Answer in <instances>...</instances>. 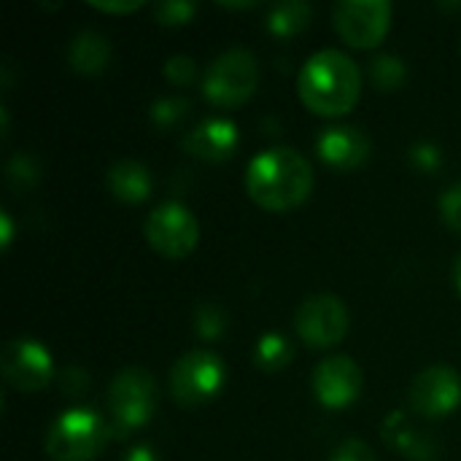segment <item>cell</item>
Masks as SVG:
<instances>
[{
	"label": "cell",
	"mask_w": 461,
	"mask_h": 461,
	"mask_svg": "<svg viewBox=\"0 0 461 461\" xmlns=\"http://www.w3.org/2000/svg\"><path fill=\"white\" fill-rule=\"evenodd\" d=\"M246 192L262 211H294L313 192V167L297 149L273 146L249 162Z\"/></svg>",
	"instance_id": "6da1fadb"
},
{
	"label": "cell",
	"mask_w": 461,
	"mask_h": 461,
	"mask_svg": "<svg viewBox=\"0 0 461 461\" xmlns=\"http://www.w3.org/2000/svg\"><path fill=\"white\" fill-rule=\"evenodd\" d=\"M461 402L459 373L448 365L427 367L411 386V408L424 419H443Z\"/></svg>",
	"instance_id": "8fae6325"
},
{
	"label": "cell",
	"mask_w": 461,
	"mask_h": 461,
	"mask_svg": "<svg viewBox=\"0 0 461 461\" xmlns=\"http://www.w3.org/2000/svg\"><path fill=\"white\" fill-rule=\"evenodd\" d=\"M408 157H411V162H413L421 173H438V170L443 167V151H440L435 143H429V140H421V143L411 146Z\"/></svg>",
	"instance_id": "484cf974"
},
{
	"label": "cell",
	"mask_w": 461,
	"mask_h": 461,
	"mask_svg": "<svg viewBox=\"0 0 461 461\" xmlns=\"http://www.w3.org/2000/svg\"><path fill=\"white\" fill-rule=\"evenodd\" d=\"M227 313L219 303H200L194 308V332L203 340H219L227 332Z\"/></svg>",
	"instance_id": "ffe728a7"
},
{
	"label": "cell",
	"mask_w": 461,
	"mask_h": 461,
	"mask_svg": "<svg viewBox=\"0 0 461 461\" xmlns=\"http://www.w3.org/2000/svg\"><path fill=\"white\" fill-rule=\"evenodd\" d=\"M392 3L389 0H340L332 11L338 35L354 49L378 46L392 27Z\"/></svg>",
	"instance_id": "9c48e42d"
},
{
	"label": "cell",
	"mask_w": 461,
	"mask_h": 461,
	"mask_svg": "<svg viewBox=\"0 0 461 461\" xmlns=\"http://www.w3.org/2000/svg\"><path fill=\"white\" fill-rule=\"evenodd\" d=\"M68 62L76 73L97 76L111 62V43L97 30H81L68 46Z\"/></svg>",
	"instance_id": "2e32d148"
},
{
	"label": "cell",
	"mask_w": 461,
	"mask_h": 461,
	"mask_svg": "<svg viewBox=\"0 0 461 461\" xmlns=\"http://www.w3.org/2000/svg\"><path fill=\"white\" fill-rule=\"evenodd\" d=\"M292 359H294V348H292V343L281 332H267V335H262L257 340L254 362L265 373H278V370L289 367Z\"/></svg>",
	"instance_id": "ac0fdd59"
},
{
	"label": "cell",
	"mask_w": 461,
	"mask_h": 461,
	"mask_svg": "<svg viewBox=\"0 0 461 461\" xmlns=\"http://www.w3.org/2000/svg\"><path fill=\"white\" fill-rule=\"evenodd\" d=\"M38 173H41L38 170V162L30 154L11 157V162L5 167V178H8V184L14 189H30V186H35L38 184Z\"/></svg>",
	"instance_id": "603a6c76"
},
{
	"label": "cell",
	"mask_w": 461,
	"mask_h": 461,
	"mask_svg": "<svg viewBox=\"0 0 461 461\" xmlns=\"http://www.w3.org/2000/svg\"><path fill=\"white\" fill-rule=\"evenodd\" d=\"M224 8H254V3H221Z\"/></svg>",
	"instance_id": "836d02e7"
},
{
	"label": "cell",
	"mask_w": 461,
	"mask_h": 461,
	"mask_svg": "<svg viewBox=\"0 0 461 461\" xmlns=\"http://www.w3.org/2000/svg\"><path fill=\"white\" fill-rule=\"evenodd\" d=\"M394 446L405 454V456H411V459L416 461H435V443H429L427 438H421L416 429H400V432H394Z\"/></svg>",
	"instance_id": "cb8c5ba5"
},
{
	"label": "cell",
	"mask_w": 461,
	"mask_h": 461,
	"mask_svg": "<svg viewBox=\"0 0 461 461\" xmlns=\"http://www.w3.org/2000/svg\"><path fill=\"white\" fill-rule=\"evenodd\" d=\"M297 95L316 116H343L362 95V70L340 49H321L305 59L297 76Z\"/></svg>",
	"instance_id": "7a4b0ae2"
},
{
	"label": "cell",
	"mask_w": 461,
	"mask_h": 461,
	"mask_svg": "<svg viewBox=\"0 0 461 461\" xmlns=\"http://www.w3.org/2000/svg\"><path fill=\"white\" fill-rule=\"evenodd\" d=\"M257 86L259 62L249 49H227L208 65L203 76V95L216 108H238L249 103Z\"/></svg>",
	"instance_id": "5b68a950"
},
{
	"label": "cell",
	"mask_w": 461,
	"mask_h": 461,
	"mask_svg": "<svg viewBox=\"0 0 461 461\" xmlns=\"http://www.w3.org/2000/svg\"><path fill=\"white\" fill-rule=\"evenodd\" d=\"M440 216L448 230L461 235V184H454L440 197Z\"/></svg>",
	"instance_id": "4316f807"
},
{
	"label": "cell",
	"mask_w": 461,
	"mask_h": 461,
	"mask_svg": "<svg viewBox=\"0 0 461 461\" xmlns=\"http://www.w3.org/2000/svg\"><path fill=\"white\" fill-rule=\"evenodd\" d=\"M330 461H375V454L365 440H346L335 448Z\"/></svg>",
	"instance_id": "83f0119b"
},
{
	"label": "cell",
	"mask_w": 461,
	"mask_h": 461,
	"mask_svg": "<svg viewBox=\"0 0 461 461\" xmlns=\"http://www.w3.org/2000/svg\"><path fill=\"white\" fill-rule=\"evenodd\" d=\"M157 408V384L143 367H124L108 386V413L113 438H127L146 427Z\"/></svg>",
	"instance_id": "277c9868"
},
{
	"label": "cell",
	"mask_w": 461,
	"mask_h": 461,
	"mask_svg": "<svg viewBox=\"0 0 461 461\" xmlns=\"http://www.w3.org/2000/svg\"><path fill=\"white\" fill-rule=\"evenodd\" d=\"M370 78L381 92H394L405 84L408 68H405L402 57H397V54H378L370 62Z\"/></svg>",
	"instance_id": "d6986e66"
},
{
	"label": "cell",
	"mask_w": 461,
	"mask_h": 461,
	"mask_svg": "<svg viewBox=\"0 0 461 461\" xmlns=\"http://www.w3.org/2000/svg\"><path fill=\"white\" fill-rule=\"evenodd\" d=\"M59 386H62V392H65V394H81V392L89 386V375H86L81 367L70 365V367H65V370H62V375H59Z\"/></svg>",
	"instance_id": "f1b7e54d"
},
{
	"label": "cell",
	"mask_w": 461,
	"mask_h": 461,
	"mask_svg": "<svg viewBox=\"0 0 461 461\" xmlns=\"http://www.w3.org/2000/svg\"><path fill=\"white\" fill-rule=\"evenodd\" d=\"M189 108L192 103L186 97H159L157 103H151L149 116L157 127H173L189 113Z\"/></svg>",
	"instance_id": "44dd1931"
},
{
	"label": "cell",
	"mask_w": 461,
	"mask_h": 461,
	"mask_svg": "<svg viewBox=\"0 0 461 461\" xmlns=\"http://www.w3.org/2000/svg\"><path fill=\"white\" fill-rule=\"evenodd\" d=\"M227 384V367L221 357H216L208 348L186 351L170 370L167 386L170 397L181 408H200L221 394Z\"/></svg>",
	"instance_id": "8992f818"
},
{
	"label": "cell",
	"mask_w": 461,
	"mask_h": 461,
	"mask_svg": "<svg viewBox=\"0 0 461 461\" xmlns=\"http://www.w3.org/2000/svg\"><path fill=\"white\" fill-rule=\"evenodd\" d=\"M370 138L354 124H332L324 127L316 138V151L321 162L332 170H357L370 159Z\"/></svg>",
	"instance_id": "4fadbf2b"
},
{
	"label": "cell",
	"mask_w": 461,
	"mask_h": 461,
	"mask_svg": "<svg viewBox=\"0 0 461 461\" xmlns=\"http://www.w3.org/2000/svg\"><path fill=\"white\" fill-rule=\"evenodd\" d=\"M313 19V8L305 0H284L276 3L267 14V30L278 38H292L303 32Z\"/></svg>",
	"instance_id": "e0dca14e"
},
{
	"label": "cell",
	"mask_w": 461,
	"mask_h": 461,
	"mask_svg": "<svg viewBox=\"0 0 461 461\" xmlns=\"http://www.w3.org/2000/svg\"><path fill=\"white\" fill-rule=\"evenodd\" d=\"M122 461H159V454L151 446H135L124 454Z\"/></svg>",
	"instance_id": "4dcf8cb0"
},
{
	"label": "cell",
	"mask_w": 461,
	"mask_h": 461,
	"mask_svg": "<svg viewBox=\"0 0 461 461\" xmlns=\"http://www.w3.org/2000/svg\"><path fill=\"white\" fill-rule=\"evenodd\" d=\"M197 14L194 0H162L154 5V19L165 27H178L186 24Z\"/></svg>",
	"instance_id": "7402d4cb"
},
{
	"label": "cell",
	"mask_w": 461,
	"mask_h": 461,
	"mask_svg": "<svg viewBox=\"0 0 461 461\" xmlns=\"http://www.w3.org/2000/svg\"><path fill=\"white\" fill-rule=\"evenodd\" d=\"M105 184H108L111 194L119 203H127V205L143 203L151 194V186H154L149 167L143 162H138V159H119V162H113L108 167Z\"/></svg>",
	"instance_id": "9a60e30c"
},
{
	"label": "cell",
	"mask_w": 461,
	"mask_h": 461,
	"mask_svg": "<svg viewBox=\"0 0 461 461\" xmlns=\"http://www.w3.org/2000/svg\"><path fill=\"white\" fill-rule=\"evenodd\" d=\"M0 227H3L0 246H3V249H8V246H11V240H14V227H11V216H8L5 211L0 213Z\"/></svg>",
	"instance_id": "1f68e13d"
},
{
	"label": "cell",
	"mask_w": 461,
	"mask_h": 461,
	"mask_svg": "<svg viewBox=\"0 0 461 461\" xmlns=\"http://www.w3.org/2000/svg\"><path fill=\"white\" fill-rule=\"evenodd\" d=\"M143 238L159 257L184 259L200 243V224H197V216L186 205L170 200V203L157 205L146 216Z\"/></svg>",
	"instance_id": "52a82bcc"
},
{
	"label": "cell",
	"mask_w": 461,
	"mask_h": 461,
	"mask_svg": "<svg viewBox=\"0 0 461 461\" xmlns=\"http://www.w3.org/2000/svg\"><path fill=\"white\" fill-rule=\"evenodd\" d=\"M89 5L97 11H105V14H132V11L143 8L146 3L143 0H124V3H89Z\"/></svg>",
	"instance_id": "f546056e"
},
{
	"label": "cell",
	"mask_w": 461,
	"mask_h": 461,
	"mask_svg": "<svg viewBox=\"0 0 461 461\" xmlns=\"http://www.w3.org/2000/svg\"><path fill=\"white\" fill-rule=\"evenodd\" d=\"M351 327L348 308L335 294H313L294 313V330L311 348L338 346Z\"/></svg>",
	"instance_id": "ba28073f"
},
{
	"label": "cell",
	"mask_w": 461,
	"mask_h": 461,
	"mask_svg": "<svg viewBox=\"0 0 461 461\" xmlns=\"http://www.w3.org/2000/svg\"><path fill=\"white\" fill-rule=\"evenodd\" d=\"M362 386H365L362 367L351 357L338 354V357H327L324 362L316 365L313 394L330 411L354 405L362 394Z\"/></svg>",
	"instance_id": "7c38bea8"
},
{
	"label": "cell",
	"mask_w": 461,
	"mask_h": 461,
	"mask_svg": "<svg viewBox=\"0 0 461 461\" xmlns=\"http://www.w3.org/2000/svg\"><path fill=\"white\" fill-rule=\"evenodd\" d=\"M165 78L176 86H189L197 78V62L186 54H176L165 62Z\"/></svg>",
	"instance_id": "d4e9b609"
},
{
	"label": "cell",
	"mask_w": 461,
	"mask_h": 461,
	"mask_svg": "<svg viewBox=\"0 0 461 461\" xmlns=\"http://www.w3.org/2000/svg\"><path fill=\"white\" fill-rule=\"evenodd\" d=\"M454 284H456V289H459L461 294V257L454 262Z\"/></svg>",
	"instance_id": "d6a6232c"
},
{
	"label": "cell",
	"mask_w": 461,
	"mask_h": 461,
	"mask_svg": "<svg viewBox=\"0 0 461 461\" xmlns=\"http://www.w3.org/2000/svg\"><path fill=\"white\" fill-rule=\"evenodd\" d=\"M111 438V421L97 411L70 408L49 427L43 448L51 461H95Z\"/></svg>",
	"instance_id": "3957f363"
},
{
	"label": "cell",
	"mask_w": 461,
	"mask_h": 461,
	"mask_svg": "<svg viewBox=\"0 0 461 461\" xmlns=\"http://www.w3.org/2000/svg\"><path fill=\"white\" fill-rule=\"evenodd\" d=\"M0 370L8 386L19 392H41L54 378V359L43 343L32 338H14L3 346Z\"/></svg>",
	"instance_id": "30bf717a"
},
{
	"label": "cell",
	"mask_w": 461,
	"mask_h": 461,
	"mask_svg": "<svg viewBox=\"0 0 461 461\" xmlns=\"http://www.w3.org/2000/svg\"><path fill=\"white\" fill-rule=\"evenodd\" d=\"M240 143V132L235 122L224 116L203 119L194 130H189L181 140L184 151L203 162H227Z\"/></svg>",
	"instance_id": "5bb4252c"
}]
</instances>
